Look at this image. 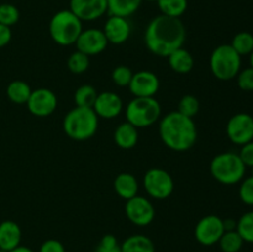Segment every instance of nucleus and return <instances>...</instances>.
<instances>
[{
  "label": "nucleus",
  "instance_id": "1",
  "mask_svg": "<svg viewBox=\"0 0 253 252\" xmlns=\"http://www.w3.org/2000/svg\"><path fill=\"white\" fill-rule=\"evenodd\" d=\"M187 39V29L179 17L158 15L148 22L145 30V44L148 51L158 57L167 58L180 48Z\"/></svg>",
  "mask_w": 253,
  "mask_h": 252
},
{
  "label": "nucleus",
  "instance_id": "2",
  "mask_svg": "<svg viewBox=\"0 0 253 252\" xmlns=\"http://www.w3.org/2000/svg\"><path fill=\"white\" fill-rule=\"evenodd\" d=\"M158 132L162 142L175 152L190 150L198 140V128L194 119L188 118L177 110L166 114L161 119Z\"/></svg>",
  "mask_w": 253,
  "mask_h": 252
},
{
  "label": "nucleus",
  "instance_id": "3",
  "mask_svg": "<svg viewBox=\"0 0 253 252\" xmlns=\"http://www.w3.org/2000/svg\"><path fill=\"white\" fill-rule=\"evenodd\" d=\"M62 127L64 133L72 140L86 141L98 131L99 118L93 108L74 106L64 116Z\"/></svg>",
  "mask_w": 253,
  "mask_h": 252
},
{
  "label": "nucleus",
  "instance_id": "4",
  "mask_svg": "<svg viewBox=\"0 0 253 252\" xmlns=\"http://www.w3.org/2000/svg\"><path fill=\"white\" fill-rule=\"evenodd\" d=\"M48 31L51 39L61 46H71L83 31V21L69 9L59 10L49 20Z\"/></svg>",
  "mask_w": 253,
  "mask_h": 252
},
{
  "label": "nucleus",
  "instance_id": "5",
  "mask_svg": "<svg viewBox=\"0 0 253 252\" xmlns=\"http://www.w3.org/2000/svg\"><path fill=\"white\" fill-rule=\"evenodd\" d=\"M246 168L239 153L235 152L219 153L210 162L212 178L224 185H234L241 182L246 174Z\"/></svg>",
  "mask_w": 253,
  "mask_h": 252
},
{
  "label": "nucleus",
  "instance_id": "6",
  "mask_svg": "<svg viewBox=\"0 0 253 252\" xmlns=\"http://www.w3.org/2000/svg\"><path fill=\"white\" fill-rule=\"evenodd\" d=\"M162 115L161 104L155 96L137 98L128 101L125 109L126 121L137 128L150 127L157 123Z\"/></svg>",
  "mask_w": 253,
  "mask_h": 252
},
{
  "label": "nucleus",
  "instance_id": "7",
  "mask_svg": "<svg viewBox=\"0 0 253 252\" xmlns=\"http://www.w3.org/2000/svg\"><path fill=\"white\" fill-rule=\"evenodd\" d=\"M210 71L219 81H231L241 71V56L231 44H220L215 47L210 56Z\"/></svg>",
  "mask_w": 253,
  "mask_h": 252
},
{
  "label": "nucleus",
  "instance_id": "8",
  "mask_svg": "<svg viewBox=\"0 0 253 252\" xmlns=\"http://www.w3.org/2000/svg\"><path fill=\"white\" fill-rule=\"evenodd\" d=\"M143 188L151 198L157 200L167 199L174 190L172 175L162 168H151L143 175Z\"/></svg>",
  "mask_w": 253,
  "mask_h": 252
},
{
  "label": "nucleus",
  "instance_id": "9",
  "mask_svg": "<svg viewBox=\"0 0 253 252\" xmlns=\"http://www.w3.org/2000/svg\"><path fill=\"white\" fill-rule=\"evenodd\" d=\"M125 214L131 224L145 227L155 220L156 209L148 198L137 194L126 200Z\"/></svg>",
  "mask_w": 253,
  "mask_h": 252
},
{
  "label": "nucleus",
  "instance_id": "10",
  "mask_svg": "<svg viewBox=\"0 0 253 252\" xmlns=\"http://www.w3.org/2000/svg\"><path fill=\"white\" fill-rule=\"evenodd\" d=\"M225 232L224 219L214 214L205 215L195 225V240L203 246H212L217 244Z\"/></svg>",
  "mask_w": 253,
  "mask_h": 252
},
{
  "label": "nucleus",
  "instance_id": "11",
  "mask_svg": "<svg viewBox=\"0 0 253 252\" xmlns=\"http://www.w3.org/2000/svg\"><path fill=\"white\" fill-rule=\"evenodd\" d=\"M226 135L232 143L244 146L253 141V116L247 113H237L226 124Z\"/></svg>",
  "mask_w": 253,
  "mask_h": 252
},
{
  "label": "nucleus",
  "instance_id": "12",
  "mask_svg": "<svg viewBox=\"0 0 253 252\" xmlns=\"http://www.w3.org/2000/svg\"><path fill=\"white\" fill-rule=\"evenodd\" d=\"M26 105L32 115L46 118L54 113L58 105V99L51 89L37 88L32 90Z\"/></svg>",
  "mask_w": 253,
  "mask_h": 252
},
{
  "label": "nucleus",
  "instance_id": "13",
  "mask_svg": "<svg viewBox=\"0 0 253 252\" xmlns=\"http://www.w3.org/2000/svg\"><path fill=\"white\" fill-rule=\"evenodd\" d=\"M160 78L151 71H138L133 73L132 79L128 84L131 94L137 98L155 96L160 90Z\"/></svg>",
  "mask_w": 253,
  "mask_h": 252
},
{
  "label": "nucleus",
  "instance_id": "14",
  "mask_svg": "<svg viewBox=\"0 0 253 252\" xmlns=\"http://www.w3.org/2000/svg\"><path fill=\"white\" fill-rule=\"evenodd\" d=\"M77 46V49L86 56H96L104 52L108 47L109 42L104 35L103 30L100 29H86L82 31L79 35L78 40L74 43Z\"/></svg>",
  "mask_w": 253,
  "mask_h": 252
},
{
  "label": "nucleus",
  "instance_id": "15",
  "mask_svg": "<svg viewBox=\"0 0 253 252\" xmlns=\"http://www.w3.org/2000/svg\"><path fill=\"white\" fill-rule=\"evenodd\" d=\"M69 10L82 21H95L108 12V0H71Z\"/></svg>",
  "mask_w": 253,
  "mask_h": 252
},
{
  "label": "nucleus",
  "instance_id": "16",
  "mask_svg": "<svg viewBox=\"0 0 253 252\" xmlns=\"http://www.w3.org/2000/svg\"><path fill=\"white\" fill-rule=\"evenodd\" d=\"M124 109L123 99L119 94L114 91H101L98 93L96 100L93 105V110L98 115L99 119H111L118 118Z\"/></svg>",
  "mask_w": 253,
  "mask_h": 252
},
{
  "label": "nucleus",
  "instance_id": "17",
  "mask_svg": "<svg viewBox=\"0 0 253 252\" xmlns=\"http://www.w3.org/2000/svg\"><path fill=\"white\" fill-rule=\"evenodd\" d=\"M109 43L121 44L130 39L131 25L127 17L110 15L103 29Z\"/></svg>",
  "mask_w": 253,
  "mask_h": 252
},
{
  "label": "nucleus",
  "instance_id": "18",
  "mask_svg": "<svg viewBox=\"0 0 253 252\" xmlns=\"http://www.w3.org/2000/svg\"><path fill=\"white\" fill-rule=\"evenodd\" d=\"M22 232L17 222L12 220H5L0 222V249L11 251L21 244Z\"/></svg>",
  "mask_w": 253,
  "mask_h": 252
},
{
  "label": "nucleus",
  "instance_id": "19",
  "mask_svg": "<svg viewBox=\"0 0 253 252\" xmlns=\"http://www.w3.org/2000/svg\"><path fill=\"white\" fill-rule=\"evenodd\" d=\"M114 141L123 150H131L138 142V128L127 121L121 123L114 131Z\"/></svg>",
  "mask_w": 253,
  "mask_h": 252
},
{
  "label": "nucleus",
  "instance_id": "20",
  "mask_svg": "<svg viewBox=\"0 0 253 252\" xmlns=\"http://www.w3.org/2000/svg\"><path fill=\"white\" fill-rule=\"evenodd\" d=\"M138 180L131 173H120L114 180V189L123 199L128 200L138 194Z\"/></svg>",
  "mask_w": 253,
  "mask_h": 252
},
{
  "label": "nucleus",
  "instance_id": "21",
  "mask_svg": "<svg viewBox=\"0 0 253 252\" xmlns=\"http://www.w3.org/2000/svg\"><path fill=\"white\" fill-rule=\"evenodd\" d=\"M167 59L170 69L174 71L175 73L187 74L194 67V57L184 47H180V48L175 49L174 52H172L167 57Z\"/></svg>",
  "mask_w": 253,
  "mask_h": 252
},
{
  "label": "nucleus",
  "instance_id": "22",
  "mask_svg": "<svg viewBox=\"0 0 253 252\" xmlns=\"http://www.w3.org/2000/svg\"><path fill=\"white\" fill-rule=\"evenodd\" d=\"M121 252H156V246L146 235L135 234L124 240L121 244Z\"/></svg>",
  "mask_w": 253,
  "mask_h": 252
},
{
  "label": "nucleus",
  "instance_id": "23",
  "mask_svg": "<svg viewBox=\"0 0 253 252\" xmlns=\"http://www.w3.org/2000/svg\"><path fill=\"white\" fill-rule=\"evenodd\" d=\"M142 4V0H108L109 15L128 17L135 14Z\"/></svg>",
  "mask_w": 253,
  "mask_h": 252
},
{
  "label": "nucleus",
  "instance_id": "24",
  "mask_svg": "<svg viewBox=\"0 0 253 252\" xmlns=\"http://www.w3.org/2000/svg\"><path fill=\"white\" fill-rule=\"evenodd\" d=\"M31 93V86L24 81H12L6 88L7 98L15 104H26Z\"/></svg>",
  "mask_w": 253,
  "mask_h": 252
},
{
  "label": "nucleus",
  "instance_id": "25",
  "mask_svg": "<svg viewBox=\"0 0 253 252\" xmlns=\"http://www.w3.org/2000/svg\"><path fill=\"white\" fill-rule=\"evenodd\" d=\"M157 5L162 15L170 17H179L188 9V0H157Z\"/></svg>",
  "mask_w": 253,
  "mask_h": 252
},
{
  "label": "nucleus",
  "instance_id": "26",
  "mask_svg": "<svg viewBox=\"0 0 253 252\" xmlns=\"http://www.w3.org/2000/svg\"><path fill=\"white\" fill-rule=\"evenodd\" d=\"M96 96H98V91L91 84H83L74 93V103H76V106L93 108Z\"/></svg>",
  "mask_w": 253,
  "mask_h": 252
},
{
  "label": "nucleus",
  "instance_id": "27",
  "mask_svg": "<svg viewBox=\"0 0 253 252\" xmlns=\"http://www.w3.org/2000/svg\"><path fill=\"white\" fill-rule=\"evenodd\" d=\"M244 240L236 230L225 231L219 240V246L222 252H240L244 246Z\"/></svg>",
  "mask_w": 253,
  "mask_h": 252
},
{
  "label": "nucleus",
  "instance_id": "28",
  "mask_svg": "<svg viewBox=\"0 0 253 252\" xmlns=\"http://www.w3.org/2000/svg\"><path fill=\"white\" fill-rule=\"evenodd\" d=\"M230 44L241 57L250 56V53L253 51V35L247 31L239 32L235 35Z\"/></svg>",
  "mask_w": 253,
  "mask_h": 252
},
{
  "label": "nucleus",
  "instance_id": "29",
  "mask_svg": "<svg viewBox=\"0 0 253 252\" xmlns=\"http://www.w3.org/2000/svg\"><path fill=\"white\" fill-rule=\"evenodd\" d=\"M89 66H90L89 56H86L83 52L78 51V49L74 51L73 53H71V56L67 59V67L74 74L84 73L89 68Z\"/></svg>",
  "mask_w": 253,
  "mask_h": 252
},
{
  "label": "nucleus",
  "instance_id": "30",
  "mask_svg": "<svg viewBox=\"0 0 253 252\" xmlns=\"http://www.w3.org/2000/svg\"><path fill=\"white\" fill-rule=\"evenodd\" d=\"M236 231L245 242L253 244V211H247L237 220Z\"/></svg>",
  "mask_w": 253,
  "mask_h": 252
},
{
  "label": "nucleus",
  "instance_id": "31",
  "mask_svg": "<svg viewBox=\"0 0 253 252\" xmlns=\"http://www.w3.org/2000/svg\"><path fill=\"white\" fill-rule=\"evenodd\" d=\"M200 104L197 96L192 95V94H185L180 98L179 103H178V110L183 115L188 116V118L194 119V116L199 113Z\"/></svg>",
  "mask_w": 253,
  "mask_h": 252
},
{
  "label": "nucleus",
  "instance_id": "32",
  "mask_svg": "<svg viewBox=\"0 0 253 252\" xmlns=\"http://www.w3.org/2000/svg\"><path fill=\"white\" fill-rule=\"evenodd\" d=\"M20 19V11L15 5L12 4H0V24L5 26H14L17 24Z\"/></svg>",
  "mask_w": 253,
  "mask_h": 252
},
{
  "label": "nucleus",
  "instance_id": "33",
  "mask_svg": "<svg viewBox=\"0 0 253 252\" xmlns=\"http://www.w3.org/2000/svg\"><path fill=\"white\" fill-rule=\"evenodd\" d=\"M132 76L133 72L131 71L130 67L124 66V64L115 67L113 69V72H111V79H113L114 84H116L118 86H121V88L128 86L131 79H132Z\"/></svg>",
  "mask_w": 253,
  "mask_h": 252
},
{
  "label": "nucleus",
  "instance_id": "34",
  "mask_svg": "<svg viewBox=\"0 0 253 252\" xmlns=\"http://www.w3.org/2000/svg\"><path fill=\"white\" fill-rule=\"evenodd\" d=\"M95 252H121V244L114 235L106 234L96 245Z\"/></svg>",
  "mask_w": 253,
  "mask_h": 252
},
{
  "label": "nucleus",
  "instance_id": "35",
  "mask_svg": "<svg viewBox=\"0 0 253 252\" xmlns=\"http://www.w3.org/2000/svg\"><path fill=\"white\" fill-rule=\"evenodd\" d=\"M239 197L245 204L253 205V175H250L241 180L239 188Z\"/></svg>",
  "mask_w": 253,
  "mask_h": 252
},
{
  "label": "nucleus",
  "instance_id": "36",
  "mask_svg": "<svg viewBox=\"0 0 253 252\" xmlns=\"http://www.w3.org/2000/svg\"><path fill=\"white\" fill-rule=\"evenodd\" d=\"M237 85L240 86L241 90L252 91L253 90V68L249 67L239 72L236 76Z\"/></svg>",
  "mask_w": 253,
  "mask_h": 252
},
{
  "label": "nucleus",
  "instance_id": "37",
  "mask_svg": "<svg viewBox=\"0 0 253 252\" xmlns=\"http://www.w3.org/2000/svg\"><path fill=\"white\" fill-rule=\"evenodd\" d=\"M239 156L246 167H250V168L253 167V141L245 143L244 146H241V150H240Z\"/></svg>",
  "mask_w": 253,
  "mask_h": 252
},
{
  "label": "nucleus",
  "instance_id": "38",
  "mask_svg": "<svg viewBox=\"0 0 253 252\" xmlns=\"http://www.w3.org/2000/svg\"><path fill=\"white\" fill-rule=\"evenodd\" d=\"M39 252H66L64 245L56 239H48L42 242Z\"/></svg>",
  "mask_w": 253,
  "mask_h": 252
},
{
  "label": "nucleus",
  "instance_id": "39",
  "mask_svg": "<svg viewBox=\"0 0 253 252\" xmlns=\"http://www.w3.org/2000/svg\"><path fill=\"white\" fill-rule=\"evenodd\" d=\"M12 39V31L11 27L5 26V25L0 24V48L9 44V42Z\"/></svg>",
  "mask_w": 253,
  "mask_h": 252
},
{
  "label": "nucleus",
  "instance_id": "40",
  "mask_svg": "<svg viewBox=\"0 0 253 252\" xmlns=\"http://www.w3.org/2000/svg\"><path fill=\"white\" fill-rule=\"evenodd\" d=\"M237 221H235L234 219H225L224 220V227L225 231H232V230H236Z\"/></svg>",
  "mask_w": 253,
  "mask_h": 252
},
{
  "label": "nucleus",
  "instance_id": "41",
  "mask_svg": "<svg viewBox=\"0 0 253 252\" xmlns=\"http://www.w3.org/2000/svg\"><path fill=\"white\" fill-rule=\"evenodd\" d=\"M9 252H35V251H34V250L30 249V247L22 246V245H20V246H17L16 249L11 250V251H9Z\"/></svg>",
  "mask_w": 253,
  "mask_h": 252
},
{
  "label": "nucleus",
  "instance_id": "42",
  "mask_svg": "<svg viewBox=\"0 0 253 252\" xmlns=\"http://www.w3.org/2000/svg\"><path fill=\"white\" fill-rule=\"evenodd\" d=\"M250 67L253 68V51L250 53Z\"/></svg>",
  "mask_w": 253,
  "mask_h": 252
},
{
  "label": "nucleus",
  "instance_id": "43",
  "mask_svg": "<svg viewBox=\"0 0 253 252\" xmlns=\"http://www.w3.org/2000/svg\"><path fill=\"white\" fill-rule=\"evenodd\" d=\"M0 252H7V251H5V250H1V249H0Z\"/></svg>",
  "mask_w": 253,
  "mask_h": 252
},
{
  "label": "nucleus",
  "instance_id": "44",
  "mask_svg": "<svg viewBox=\"0 0 253 252\" xmlns=\"http://www.w3.org/2000/svg\"><path fill=\"white\" fill-rule=\"evenodd\" d=\"M147 1H157V0H147Z\"/></svg>",
  "mask_w": 253,
  "mask_h": 252
},
{
  "label": "nucleus",
  "instance_id": "45",
  "mask_svg": "<svg viewBox=\"0 0 253 252\" xmlns=\"http://www.w3.org/2000/svg\"><path fill=\"white\" fill-rule=\"evenodd\" d=\"M251 169H252V174H251V175H253V167L251 168Z\"/></svg>",
  "mask_w": 253,
  "mask_h": 252
}]
</instances>
